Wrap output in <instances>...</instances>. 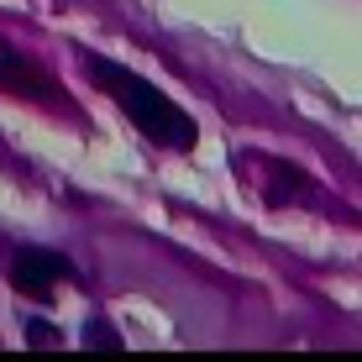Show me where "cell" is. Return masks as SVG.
<instances>
[{
    "instance_id": "obj_1",
    "label": "cell",
    "mask_w": 362,
    "mask_h": 362,
    "mask_svg": "<svg viewBox=\"0 0 362 362\" xmlns=\"http://www.w3.org/2000/svg\"><path fill=\"white\" fill-rule=\"evenodd\" d=\"M79 69L90 74V84H100V90L116 100L121 116H127L153 147H168V153H194V142H199L194 116H189L184 105H173L158 84H147L142 74L121 69L116 58H100V53H90V47L79 53Z\"/></svg>"
},
{
    "instance_id": "obj_2",
    "label": "cell",
    "mask_w": 362,
    "mask_h": 362,
    "mask_svg": "<svg viewBox=\"0 0 362 362\" xmlns=\"http://www.w3.org/2000/svg\"><path fill=\"white\" fill-rule=\"evenodd\" d=\"M69 279H79V268L53 247H16L11 252V284L21 294H47L53 284H69Z\"/></svg>"
},
{
    "instance_id": "obj_3",
    "label": "cell",
    "mask_w": 362,
    "mask_h": 362,
    "mask_svg": "<svg viewBox=\"0 0 362 362\" xmlns=\"http://www.w3.org/2000/svg\"><path fill=\"white\" fill-rule=\"evenodd\" d=\"M0 90L6 95H27V100H42V105H53V79H47L42 69L32 64L21 47H11L6 37H0Z\"/></svg>"
},
{
    "instance_id": "obj_4",
    "label": "cell",
    "mask_w": 362,
    "mask_h": 362,
    "mask_svg": "<svg viewBox=\"0 0 362 362\" xmlns=\"http://www.w3.org/2000/svg\"><path fill=\"white\" fill-rule=\"evenodd\" d=\"M27 336H32V346H53L58 341V331L47 326V320H27Z\"/></svg>"
},
{
    "instance_id": "obj_5",
    "label": "cell",
    "mask_w": 362,
    "mask_h": 362,
    "mask_svg": "<svg viewBox=\"0 0 362 362\" xmlns=\"http://www.w3.org/2000/svg\"><path fill=\"white\" fill-rule=\"evenodd\" d=\"M84 336H90V346H121V341H116V331L100 326V320H90V326H84Z\"/></svg>"
}]
</instances>
